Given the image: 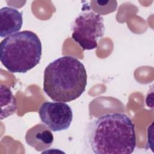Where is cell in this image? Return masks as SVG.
I'll return each instance as SVG.
<instances>
[{
  "instance_id": "obj_6",
  "label": "cell",
  "mask_w": 154,
  "mask_h": 154,
  "mask_svg": "<svg viewBox=\"0 0 154 154\" xmlns=\"http://www.w3.org/2000/svg\"><path fill=\"white\" fill-rule=\"evenodd\" d=\"M0 36L1 38L18 32L23 24L22 13L16 8L4 7L0 9Z\"/></svg>"
},
{
  "instance_id": "obj_5",
  "label": "cell",
  "mask_w": 154,
  "mask_h": 154,
  "mask_svg": "<svg viewBox=\"0 0 154 154\" xmlns=\"http://www.w3.org/2000/svg\"><path fill=\"white\" fill-rule=\"evenodd\" d=\"M38 114L42 122L53 132L67 129L73 120L70 106L61 102H45L39 109Z\"/></svg>"
},
{
  "instance_id": "obj_2",
  "label": "cell",
  "mask_w": 154,
  "mask_h": 154,
  "mask_svg": "<svg viewBox=\"0 0 154 154\" xmlns=\"http://www.w3.org/2000/svg\"><path fill=\"white\" fill-rule=\"evenodd\" d=\"M87 84L85 66L70 55L57 58L44 71L43 90L54 101L65 103L78 99L85 90Z\"/></svg>"
},
{
  "instance_id": "obj_4",
  "label": "cell",
  "mask_w": 154,
  "mask_h": 154,
  "mask_svg": "<svg viewBox=\"0 0 154 154\" xmlns=\"http://www.w3.org/2000/svg\"><path fill=\"white\" fill-rule=\"evenodd\" d=\"M104 32L103 17L87 8L75 19L72 38L83 50H93L97 48L98 40L103 36Z\"/></svg>"
},
{
  "instance_id": "obj_1",
  "label": "cell",
  "mask_w": 154,
  "mask_h": 154,
  "mask_svg": "<svg viewBox=\"0 0 154 154\" xmlns=\"http://www.w3.org/2000/svg\"><path fill=\"white\" fill-rule=\"evenodd\" d=\"M84 140L95 154H130L136 147L135 125L124 113L105 114L87 124Z\"/></svg>"
},
{
  "instance_id": "obj_3",
  "label": "cell",
  "mask_w": 154,
  "mask_h": 154,
  "mask_svg": "<svg viewBox=\"0 0 154 154\" xmlns=\"http://www.w3.org/2000/svg\"><path fill=\"white\" fill-rule=\"evenodd\" d=\"M42 54L41 41L31 31L11 34L0 43L1 62L11 73H26L40 63Z\"/></svg>"
},
{
  "instance_id": "obj_7",
  "label": "cell",
  "mask_w": 154,
  "mask_h": 154,
  "mask_svg": "<svg viewBox=\"0 0 154 154\" xmlns=\"http://www.w3.org/2000/svg\"><path fill=\"white\" fill-rule=\"evenodd\" d=\"M1 120L14 114L17 109V101L10 89L4 84H1Z\"/></svg>"
},
{
  "instance_id": "obj_8",
  "label": "cell",
  "mask_w": 154,
  "mask_h": 154,
  "mask_svg": "<svg viewBox=\"0 0 154 154\" xmlns=\"http://www.w3.org/2000/svg\"><path fill=\"white\" fill-rule=\"evenodd\" d=\"M35 141L37 143L43 144L46 149L51 146L54 141V137L52 132L49 130H44L35 133L34 135Z\"/></svg>"
}]
</instances>
